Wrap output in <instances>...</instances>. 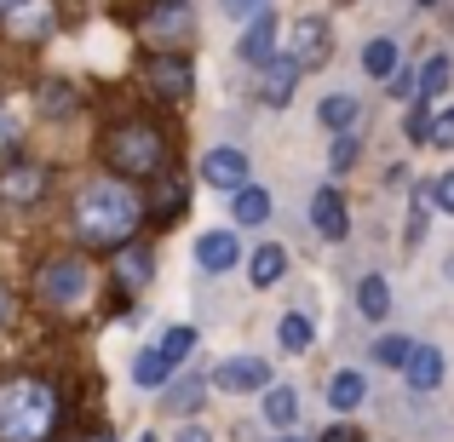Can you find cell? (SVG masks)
I'll list each match as a JSON object with an SVG mask.
<instances>
[{"label": "cell", "instance_id": "4316f807", "mask_svg": "<svg viewBox=\"0 0 454 442\" xmlns=\"http://www.w3.org/2000/svg\"><path fill=\"white\" fill-rule=\"evenodd\" d=\"M190 351H196V328H184V322H178V328H167V339H161V356H167V362H184Z\"/></svg>", "mask_w": 454, "mask_h": 442}, {"label": "cell", "instance_id": "6da1fadb", "mask_svg": "<svg viewBox=\"0 0 454 442\" xmlns=\"http://www.w3.org/2000/svg\"><path fill=\"white\" fill-rule=\"evenodd\" d=\"M138 219H145V201H138V190H127L121 178H92V184L75 196V230L87 236L92 247L133 242Z\"/></svg>", "mask_w": 454, "mask_h": 442}, {"label": "cell", "instance_id": "1f68e13d", "mask_svg": "<svg viewBox=\"0 0 454 442\" xmlns=\"http://www.w3.org/2000/svg\"><path fill=\"white\" fill-rule=\"evenodd\" d=\"M219 6H224V18H259L265 0H219Z\"/></svg>", "mask_w": 454, "mask_h": 442}, {"label": "cell", "instance_id": "74e56055", "mask_svg": "<svg viewBox=\"0 0 454 442\" xmlns=\"http://www.w3.org/2000/svg\"><path fill=\"white\" fill-rule=\"evenodd\" d=\"M178 442H207V431H184V437H178Z\"/></svg>", "mask_w": 454, "mask_h": 442}, {"label": "cell", "instance_id": "30bf717a", "mask_svg": "<svg viewBox=\"0 0 454 442\" xmlns=\"http://www.w3.org/2000/svg\"><path fill=\"white\" fill-rule=\"evenodd\" d=\"M242 64H270L277 58V12H259V18H247V35H242Z\"/></svg>", "mask_w": 454, "mask_h": 442}, {"label": "cell", "instance_id": "60d3db41", "mask_svg": "<svg viewBox=\"0 0 454 442\" xmlns=\"http://www.w3.org/2000/svg\"><path fill=\"white\" fill-rule=\"evenodd\" d=\"M282 442H305V437H282Z\"/></svg>", "mask_w": 454, "mask_h": 442}, {"label": "cell", "instance_id": "ab89813d", "mask_svg": "<svg viewBox=\"0 0 454 442\" xmlns=\"http://www.w3.org/2000/svg\"><path fill=\"white\" fill-rule=\"evenodd\" d=\"M87 442H115V437H110V431H98V437H87Z\"/></svg>", "mask_w": 454, "mask_h": 442}, {"label": "cell", "instance_id": "8fae6325", "mask_svg": "<svg viewBox=\"0 0 454 442\" xmlns=\"http://www.w3.org/2000/svg\"><path fill=\"white\" fill-rule=\"evenodd\" d=\"M403 379H409V391H437V385H443V351L414 345L409 362H403Z\"/></svg>", "mask_w": 454, "mask_h": 442}, {"label": "cell", "instance_id": "5b68a950", "mask_svg": "<svg viewBox=\"0 0 454 442\" xmlns=\"http://www.w3.org/2000/svg\"><path fill=\"white\" fill-rule=\"evenodd\" d=\"M145 81H150V92L161 104H184L190 98V87H196V69H190V52H150V64H145Z\"/></svg>", "mask_w": 454, "mask_h": 442}, {"label": "cell", "instance_id": "836d02e7", "mask_svg": "<svg viewBox=\"0 0 454 442\" xmlns=\"http://www.w3.org/2000/svg\"><path fill=\"white\" fill-rule=\"evenodd\" d=\"M351 161H356V138L340 133V144H333V167H351Z\"/></svg>", "mask_w": 454, "mask_h": 442}, {"label": "cell", "instance_id": "d4e9b609", "mask_svg": "<svg viewBox=\"0 0 454 442\" xmlns=\"http://www.w3.org/2000/svg\"><path fill=\"white\" fill-rule=\"evenodd\" d=\"M426 104H432V98H414V110L403 115V133H409L414 144H432V121H437V115L426 110Z\"/></svg>", "mask_w": 454, "mask_h": 442}, {"label": "cell", "instance_id": "d590c367", "mask_svg": "<svg viewBox=\"0 0 454 442\" xmlns=\"http://www.w3.org/2000/svg\"><path fill=\"white\" fill-rule=\"evenodd\" d=\"M322 442H356V431H351V425H340V431H328Z\"/></svg>", "mask_w": 454, "mask_h": 442}, {"label": "cell", "instance_id": "277c9868", "mask_svg": "<svg viewBox=\"0 0 454 442\" xmlns=\"http://www.w3.org/2000/svg\"><path fill=\"white\" fill-rule=\"evenodd\" d=\"M87 288H92V265L87 259H46L41 276H35L41 305H75V299H87Z\"/></svg>", "mask_w": 454, "mask_h": 442}, {"label": "cell", "instance_id": "d6a6232c", "mask_svg": "<svg viewBox=\"0 0 454 442\" xmlns=\"http://www.w3.org/2000/svg\"><path fill=\"white\" fill-rule=\"evenodd\" d=\"M432 196H437V207H443V213H454V173L437 178V184H432Z\"/></svg>", "mask_w": 454, "mask_h": 442}, {"label": "cell", "instance_id": "ac0fdd59", "mask_svg": "<svg viewBox=\"0 0 454 442\" xmlns=\"http://www.w3.org/2000/svg\"><path fill=\"white\" fill-rule=\"evenodd\" d=\"M282 270H288V253H282L277 242H265V247L254 253V288H277Z\"/></svg>", "mask_w": 454, "mask_h": 442}, {"label": "cell", "instance_id": "7402d4cb", "mask_svg": "<svg viewBox=\"0 0 454 442\" xmlns=\"http://www.w3.org/2000/svg\"><path fill=\"white\" fill-rule=\"evenodd\" d=\"M294 81H300V64H294V58H282V64H270V75H265V98L277 104H288L294 98Z\"/></svg>", "mask_w": 454, "mask_h": 442}, {"label": "cell", "instance_id": "7c38bea8", "mask_svg": "<svg viewBox=\"0 0 454 442\" xmlns=\"http://www.w3.org/2000/svg\"><path fill=\"white\" fill-rule=\"evenodd\" d=\"M236 259H242V242H236L231 230H207V236L196 242V265H201V270H231Z\"/></svg>", "mask_w": 454, "mask_h": 442}, {"label": "cell", "instance_id": "e575fe53", "mask_svg": "<svg viewBox=\"0 0 454 442\" xmlns=\"http://www.w3.org/2000/svg\"><path fill=\"white\" fill-rule=\"evenodd\" d=\"M12 138H18V127H12V121H6V115H0V155H6V150H12Z\"/></svg>", "mask_w": 454, "mask_h": 442}, {"label": "cell", "instance_id": "9a60e30c", "mask_svg": "<svg viewBox=\"0 0 454 442\" xmlns=\"http://www.w3.org/2000/svg\"><path fill=\"white\" fill-rule=\"evenodd\" d=\"M363 397H368V379H363V374H351V368L328 379V408H333V414H351Z\"/></svg>", "mask_w": 454, "mask_h": 442}, {"label": "cell", "instance_id": "7a4b0ae2", "mask_svg": "<svg viewBox=\"0 0 454 442\" xmlns=\"http://www.w3.org/2000/svg\"><path fill=\"white\" fill-rule=\"evenodd\" d=\"M64 402L46 379H6L0 385V442H52Z\"/></svg>", "mask_w": 454, "mask_h": 442}, {"label": "cell", "instance_id": "4dcf8cb0", "mask_svg": "<svg viewBox=\"0 0 454 442\" xmlns=\"http://www.w3.org/2000/svg\"><path fill=\"white\" fill-rule=\"evenodd\" d=\"M161 190H167V196L155 201V219H173V213L184 207V184H161Z\"/></svg>", "mask_w": 454, "mask_h": 442}, {"label": "cell", "instance_id": "603a6c76", "mask_svg": "<svg viewBox=\"0 0 454 442\" xmlns=\"http://www.w3.org/2000/svg\"><path fill=\"white\" fill-rule=\"evenodd\" d=\"M145 23H150V29H161V35H178L190 23V0H155Z\"/></svg>", "mask_w": 454, "mask_h": 442}, {"label": "cell", "instance_id": "8992f818", "mask_svg": "<svg viewBox=\"0 0 454 442\" xmlns=\"http://www.w3.org/2000/svg\"><path fill=\"white\" fill-rule=\"evenodd\" d=\"M41 196H46V167H35V161H6L0 167V201L35 207Z\"/></svg>", "mask_w": 454, "mask_h": 442}, {"label": "cell", "instance_id": "8d00e7d4", "mask_svg": "<svg viewBox=\"0 0 454 442\" xmlns=\"http://www.w3.org/2000/svg\"><path fill=\"white\" fill-rule=\"evenodd\" d=\"M6 316H12V293L0 288V328H6Z\"/></svg>", "mask_w": 454, "mask_h": 442}, {"label": "cell", "instance_id": "4fadbf2b", "mask_svg": "<svg viewBox=\"0 0 454 442\" xmlns=\"http://www.w3.org/2000/svg\"><path fill=\"white\" fill-rule=\"evenodd\" d=\"M328 58V23L322 18H305L300 29H294V64L310 69V64H322Z\"/></svg>", "mask_w": 454, "mask_h": 442}, {"label": "cell", "instance_id": "44dd1931", "mask_svg": "<svg viewBox=\"0 0 454 442\" xmlns=\"http://www.w3.org/2000/svg\"><path fill=\"white\" fill-rule=\"evenodd\" d=\"M363 75H368V81L397 75V46H391V41H368V46H363Z\"/></svg>", "mask_w": 454, "mask_h": 442}, {"label": "cell", "instance_id": "cb8c5ba5", "mask_svg": "<svg viewBox=\"0 0 454 442\" xmlns=\"http://www.w3.org/2000/svg\"><path fill=\"white\" fill-rule=\"evenodd\" d=\"M294 414H300V397H294L288 385H265V420L270 425H294Z\"/></svg>", "mask_w": 454, "mask_h": 442}, {"label": "cell", "instance_id": "7bdbcfd3", "mask_svg": "<svg viewBox=\"0 0 454 442\" xmlns=\"http://www.w3.org/2000/svg\"><path fill=\"white\" fill-rule=\"evenodd\" d=\"M420 6H432V0H420Z\"/></svg>", "mask_w": 454, "mask_h": 442}, {"label": "cell", "instance_id": "f546056e", "mask_svg": "<svg viewBox=\"0 0 454 442\" xmlns=\"http://www.w3.org/2000/svg\"><path fill=\"white\" fill-rule=\"evenodd\" d=\"M432 150H454V110H443L432 121Z\"/></svg>", "mask_w": 454, "mask_h": 442}, {"label": "cell", "instance_id": "b9f144b4", "mask_svg": "<svg viewBox=\"0 0 454 442\" xmlns=\"http://www.w3.org/2000/svg\"><path fill=\"white\" fill-rule=\"evenodd\" d=\"M138 442H155V437H138Z\"/></svg>", "mask_w": 454, "mask_h": 442}, {"label": "cell", "instance_id": "d6986e66", "mask_svg": "<svg viewBox=\"0 0 454 442\" xmlns=\"http://www.w3.org/2000/svg\"><path fill=\"white\" fill-rule=\"evenodd\" d=\"M356 115H363V98H351V92H333V98H322V127H333V133H345Z\"/></svg>", "mask_w": 454, "mask_h": 442}, {"label": "cell", "instance_id": "83f0119b", "mask_svg": "<svg viewBox=\"0 0 454 442\" xmlns=\"http://www.w3.org/2000/svg\"><path fill=\"white\" fill-rule=\"evenodd\" d=\"M443 87H449V58H432V64H426V75H420V92H414V98H443Z\"/></svg>", "mask_w": 454, "mask_h": 442}, {"label": "cell", "instance_id": "ba28073f", "mask_svg": "<svg viewBox=\"0 0 454 442\" xmlns=\"http://www.w3.org/2000/svg\"><path fill=\"white\" fill-rule=\"evenodd\" d=\"M201 178H207L213 190H224V196H236V190L247 184V155H242V150H231V144L213 150L207 161H201Z\"/></svg>", "mask_w": 454, "mask_h": 442}, {"label": "cell", "instance_id": "f1b7e54d", "mask_svg": "<svg viewBox=\"0 0 454 442\" xmlns=\"http://www.w3.org/2000/svg\"><path fill=\"white\" fill-rule=\"evenodd\" d=\"M409 351H414L409 339H380V345H374V362H386V368H403V362H409Z\"/></svg>", "mask_w": 454, "mask_h": 442}, {"label": "cell", "instance_id": "52a82bcc", "mask_svg": "<svg viewBox=\"0 0 454 442\" xmlns=\"http://www.w3.org/2000/svg\"><path fill=\"white\" fill-rule=\"evenodd\" d=\"M213 385L219 391H265L270 362H259V356H224V362L213 368Z\"/></svg>", "mask_w": 454, "mask_h": 442}, {"label": "cell", "instance_id": "e0dca14e", "mask_svg": "<svg viewBox=\"0 0 454 442\" xmlns=\"http://www.w3.org/2000/svg\"><path fill=\"white\" fill-rule=\"evenodd\" d=\"M356 310H363L368 322H380L391 310V288H386V276H363L356 282Z\"/></svg>", "mask_w": 454, "mask_h": 442}, {"label": "cell", "instance_id": "2e32d148", "mask_svg": "<svg viewBox=\"0 0 454 442\" xmlns=\"http://www.w3.org/2000/svg\"><path fill=\"white\" fill-rule=\"evenodd\" d=\"M231 213H236V224H265V219H270V196H265L259 184H242V190L231 196Z\"/></svg>", "mask_w": 454, "mask_h": 442}, {"label": "cell", "instance_id": "9c48e42d", "mask_svg": "<svg viewBox=\"0 0 454 442\" xmlns=\"http://www.w3.org/2000/svg\"><path fill=\"white\" fill-rule=\"evenodd\" d=\"M310 224H317V236H322V242H345L351 219H345L340 190H317V196H310Z\"/></svg>", "mask_w": 454, "mask_h": 442}, {"label": "cell", "instance_id": "5bb4252c", "mask_svg": "<svg viewBox=\"0 0 454 442\" xmlns=\"http://www.w3.org/2000/svg\"><path fill=\"white\" fill-rule=\"evenodd\" d=\"M115 270H121V282H127V288H145V282L155 276V259L145 253V247L121 242V247H115Z\"/></svg>", "mask_w": 454, "mask_h": 442}, {"label": "cell", "instance_id": "ffe728a7", "mask_svg": "<svg viewBox=\"0 0 454 442\" xmlns=\"http://www.w3.org/2000/svg\"><path fill=\"white\" fill-rule=\"evenodd\" d=\"M167 368H173V362H167L161 351H138V362H133V385H138V391H161V385H167Z\"/></svg>", "mask_w": 454, "mask_h": 442}, {"label": "cell", "instance_id": "484cf974", "mask_svg": "<svg viewBox=\"0 0 454 442\" xmlns=\"http://www.w3.org/2000/svg\"><path fill=\"white\" fill-rule=\"evenodd\" d=\"M277 333H282V345H288V351H310V322L300 316V310H288V316L277 322Z\"/></svg>", "mask_w": 454, "mask_h": 442}, {"label": "cell", "instance_id": "f35d334b", "mask_svg": "<svg viewBox=\"0 0 454 442\" xmlns=\"http://www.w3.org/2000/svg\"><path fill=\"white\" fill-rule=\"evenodd\" d=\"M18 6H29V0H0V12H18Z\"/></svg>", "mask_w": 454, "mask_h": 442}, {"label": "cell", "instance_id": "3957f363", "mask_svg": "<svg viewBox=\"0 0 454 442\" xmlns=\"http://www.w3.org/2000/svg\"><path fill=\"white\" fill-rule=\"evenodd\" d=\"M98 155H104V167L121 173V178H150V173L167 167V133L155 121H138L133 115V121H115L110 133H104Z\"/></svg>", "mask_w": 454, "mask_h": 442}]
</instances>
